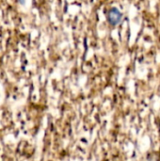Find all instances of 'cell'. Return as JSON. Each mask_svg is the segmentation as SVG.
<instances>
[{"mask_svg":"<svg viewBox=\"0 0 160 161\" xmlns=\"http://www.w3.org/2000/svg\"><path fill=\"white\" fill-rule=\"evenodd\" d=\"M108 20L111 25H117L122 20V13L116 8H112L108 10Z\"/></svg>","mask_w":160,"mask_h":161,"instance_id":"6da1fadb","label":"cell"}]
</instances>
